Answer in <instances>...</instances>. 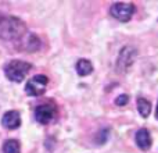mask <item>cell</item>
<instances>
[{
    "instance_id": "2",
    "label": "cell",
    "mask_w": 158,
    "mask_h": 153,
    "mask_svg": "<svg viewBox=\"0 0 158 153\" xmlns=\"http://www.w3.org/2000/svg\"><path fill=\"white\" fill-rule=\"evenodd\" d=\"M32 66L24 60H13L4 67V74L10 81L13 82H21L28 72L31 71Z\"/></svg>"
},
{
    "instance_id": "12",
    "label": "cell",
    "mask_w": 158,
    "mask_h": 153,
    "mask_svg": "<svg viewBox=\"0 0 158 153\" xmlns=\"http://www.w3.org/2000/svg\"><path fill=\"white\" fill-rule=\"evenodd\" d=\"M128 102H129L128 95H121L115 99V104H117V106H125V104H128Z\"/></svg>"
},
{
    "instance_id": "13",
    "label": "cell",
    "mask_w": 158,
    "mask_h": 153,
    "mask_svg": "<svg viewBox=\"0 0 158 153\" xmlns=\"http://www.w3.org/2000/svg\"><path fill=\"white\" fill-rule=\"evenodd\" d=\"M156 117H157V120H158V104H157V111H156Z\"/></svg>"
},
{
    "instance_id": "8",
    "label": "cell",
    "mask_w": 158,
    "mask_h": 153,
    "mask_svg": "<svg viewBox=\"0 0 158 153\" xmlns=\"http://www.w3.org/2000/svg\"><path fill=\"white\" fill-rule=\"evenodd\" d=\"M136 145L139 146L142 151H148L151 148V135L146 128H142L136 132Z\"/></svg>"
},
{
    "instance_id": "11",
    "label": "cell",
    "mask_w": 158,
    "mask_h": 153,
    "mask_svg": "<svg viewBox=\"0 0 158 153\" xmlns=\"http://www.w3.org/2000/svg\"><path fill=\"white\" fill-rule=\"evenodd\" d=\"M3 153H21V146L17 139H7L3 143Z\"/></svg>"
},
{
    "instance_id": "10",
    "label": "cell",
    "mask_w": 158,
    "mask_h": 153,
    "mask_svg": "<svg viewBox=\"0 0 158 153\" xmlns=\"http://www.w3.org/2000/svg\"><path fill=\"white\" fill-rule=\"evenodd\" d=\"M137 110H139L142 117H148L151 111V103L144 98H139L137 99Z\"/></svg>"
},
{
    "instance_id": "7",
    "label": "cell",
    "mask_w": 158,
    "mask_h": 153,
    "mask_svg": "<svg viewBox=\"0 0 158 153\" xmlns=\"http://www.w3.org/2000/svg\"><path fill=\"white\" fill-rule=\"evenodd\" d=\"M2 125L6 129H15L21 125V116L17 110H10L2 117Z\"/></svg>"
},
{
    "instance_id": "1",
    "label": "cell",
    "mask_w": 158,
    "mask_h": 153,
    "mask_svg": "<svg viewBox=\"0 0 158 153\" xmlns=\"http://www.w3.org/2000/svg\"><path fill=\"white\" fill-rule=\"evenodd\" d=\"M27 35V27L21 20L0 13V38L6 41L22 39Z\"/></svg>"
},
{
    "instance_id": "3",
    "label": "cell",
    "mask_w": 158,
    "mask_h": 153,
    "mask_svg": "<svg viewBox=\"0 0 158 153\" xmlns=\"http://www.w3.org/2000/svg\"><path fill=\"white\" fill-rule=\"evenodd\" d=\"M136 7L132 3H114L110 7V14L121 22H128L133 17Z\"/></svg>"
},
{
    "instance_id": "6",
    "label": "cell",
    "mask_w": 158,
    "mask_h": 153,
    "mask_svg": "<svg viewBox=\"0 0 158 153\" xmlns=\"http://www.w3.org/2000/svg\"><path fill=\"white\" fill-rule=\"evenodd\" d=\"M56 116V106L53 103H43L35 109V120L39 124H46L52 123V120Z\"/></svg>"
},
{
    "instance_id": "9",
    "label": "cell",
    "mask_w": 158,
    "mask_h": 153,
    "mask_svg": "<svg viewBox=\"0 0 158 153\" xmlns=\"http://www.w3.org/2000/svg\"><path fill=\"white\" fill-rule=\"evenodd\" d=\"M75 70H77L78 75H81V76L90 75L93 72V64L89 60H86V59H81V60H78Z\"/></svg>"
},
{
    "instance_id": "5",
    "label": "cell",
    "mask_w": 158,
    "mask_h": 153,
    "mask_svg": "<svg viewBox=\"0 0 158 153\" xmlns=\"http://www.w3.org/2000/svg\"><path fill=\"white\" fill-rule=\"evenodd\" d=\"M135 60H136V50L132 46H125L119 53V57L117 61L118 71L126 72L132 66H133Z\"/></svg>"
},
{
    "instance_id": "4",
    "label": "cell",
    "mask_w": 158,
    "mask_h": 153,
    "mask_svg": "<svg viewBox=\"0 0 158 153\" xmlns=\"http://www.w3.org/2000/svg\"><path fill=\"white\" fill-rule=\"evenodd\" d=\"M47 84H49V78L46 75H42V74L33 75L27 82V85H25V92H27V95L35 96V98L36 96H40L46 92Z\"/></svg>"
}]
</instances>
